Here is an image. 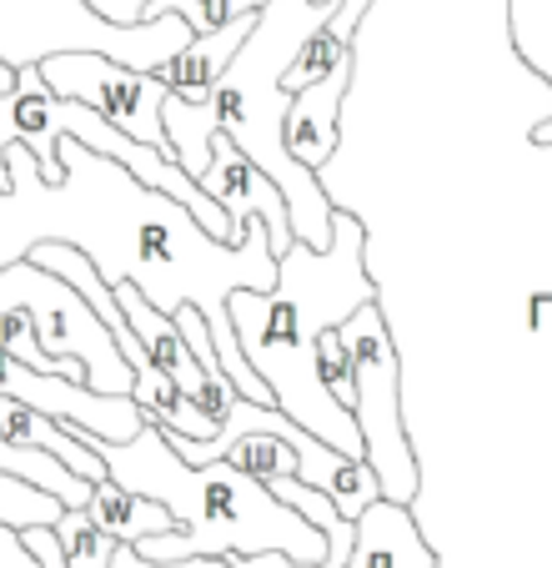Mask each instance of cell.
Here are the masks:
<instances>
[{
    "instance_id": "cell-1",
    "label": "cell",
    "mask_w": 552,
    "mask_h": 568,
    "mask_svg": "<svg viewBox=\"0 0 552 568\" xmlns=\"http://www.w3.org/2000/svg\"><path fill=\"white\" fill-rule=\"evenodd\" d=\"M61 182H41L35 156L25 146H6V186H0V272L25 262L35 247H71L81 252L101 282L141 287L156 312L176 317L196 307L216 343L222 373L236 393L276 408L272 387L252 373L232 327V292H276V257L262 222H246L236 247L202 232L192 212L171 196L141 186L126 166L96 156L61 136Z\"/></svg>"
},
{
    "instance_id": "cell-2",
    "label": "cell",
    "mask_w": 552,
    "mask_h": 568,
    "mask_svg": "<svg viewBox=\"0 0 552 568\" xmlns=\"http://www.w3.org/2000/svg\"><path fill=\"white\" fill-rule=\"evenodd\" d=\"M361 252H367V226L357 222V212L337 206L327 252H311L297 242L276 262V292H232L226 302L236 343H242L252 373L272 387L276 413H287L301 433H311L351 463H367V448H361L351 413L337 408L321 387L317 337L341 327L367 302H377Z\"/></svg>"
},
{
    "instance_id": "cell-3",
    "label": "cell",
    "mask_w": 552,
    "mask_h": 568,
    "mask_svg": "<svg viewBox=\"0 0 552 568\" xmlns=\"http://www.w3.org/2000/svg\"><path fill=\"white\" fill-rule=\"evenodd\" d=\"M91 438V433H85ZM91 448L101 453L111 483L131 488V494L151 498L171 514V534L146 538L136 548L151 564H186V558H266L282 554L292 564L317 568L327 558V538L321 528H311L301 514H292L287 504H276L256 478H246L232 463H206L192 468L171 453V443L161 438V428H141L136 443H101L91 438Z\"/></svg>"
},
{
    "instance_id": "cell-4",
    "label": "cell",
    "mask_w": 552,
    "mask_h": 568,
    "mask_svg": "<svg viewBox=\"0 0 552 568\" xmlns=\"http://www.w3.org/2000/svg\"><path fill=\"white\" fill-rule=\"evenodd\" d=\"M341 6V0H337ZM337 6H311V0H272L256 11V31L246 36V45L236 51V61L226 65V75L212 91V121L216 136H226L256 172L282 192L292 216V236L311 252L331 247V216H337V202L327 196L317 172L297 166L282 141V126H287V87L282 75L287 65L301 55V45L331 21Z\"/></svg>"
},
{
    "instance_id": "cell-5",
    "label": "cell",
    "mask_w": 552,
    "mask_h": 568,
    "mask_svg": "<svg viewBox=\"0 0 552 568\" xmlns=\"http://www.w3.org/2000/svg\"><path fill=\"white\" fill-rule=\"evenodd\" d=\"M0 353L35 373L71 377L101 397H131L136 387V373L106 333V322L85 307L71 282L41 272L35 262L0 272Z\"/></svg>"
},
{
    "instance_id": "cell-6",
    "label": "cell",
    "mask_w": 552,
    "mask_h": 568,
    "mask_svg": "<svg viewBox=\"0 0 552 568\" xmlns=\"http://www.w3.org/2000/svg\"><path fill=\"white\" fill-rule=\"evenodd\" d=\"M196 41V31L181 16L141 26L101 21L85 0H0V61L11 71L41 65L45 55H111L131 71L156 75L171 55H181Z\"/></svg>"
},
{
    "instance_id": "cell-7",
    "label": "cell",
    "mask_w": 552,
    "mask_h": 568,
    "mask_svg": "<svg viewBox=\"0 0 552 568\" xmlns=\"http://www.w3.org/2000/svg\"><path fill=\"white\" fill-rule=\"evenodd\" d=\"M341 347L351 363V423L361 433L367 448V468L377 473L387 504L412 508L417 498V453L407 443V423H402V363H397V343L387 327L382 307L367 302L361 312H351L337 327Z\"/></svg>"
},
{
    "instance_id": "cell-8",
    "label": "cell",
    "mask_w": 552,
    "mask_h": 568,
    "mask_svg": "<svg viewBox=\"0 0 552 568\" xmlns=\"http://www.w3.org/2000/svg\"><path fill=\"white\" fill-rule=\"evenodd\" d=\"M41 81L51 97L61 101H81V106L101 111L121 136L141 141V146H166V126H161V106H166V87L146 71H131V65L111 61V55H45L41 61Z\"/></svg>"
},
{
    "instance_id": "cell-9",
    "label": "cell",
    "mask_w": 552,
    "mask_h": 568,
    "mask_svg": "<svg viewBox=\"0 0 552 568\" xmlns=\"http://www.w3.org/2000/svg\"><path fill=\"white\" fill-rule=\"evenodd\" d=\"M0 397H11L51 423H65L75 433H91L101 443H136L146 428V413L131 397H101L71 377L35 373V367L16 363L11 353H0Z\"/></svg>"
},
{
    "instance_id": "cell-10",
    "label": "cell",
    "mask_w": 552,
    "mask_h": 568,
    "mask_svg": "<svg viewBox=\"0 0 552 568\" xmlns=\"http://www.w3.org/2000/svg\"><path fill=\"white\" fill-rule=\"evenodd\" d=\"M196 186H202V192L226 212V222H232V247L246 236V222H262V226H266V242H272V257H276V262H282L292 247H297L282 192H276V186L266 182V176L256 172L252 161H246L226 136H216L212 166H206V176H202Z\"/></svg>"
},
{
    "instance_id": "cell-11",
    "label": "cell",
    "mask_w": 552,
    "mask_h": 568,
    "mask_svg": "<svg viewBox=\"0 0 552 568\" xmlns=\"http://www.w3.org/2000/svg\"><path fill=\"white\" fill-rule=\"evenodd\" d=\"M351 81H357V65H341V71L327 75V81L297 91V97H292V106H287L282 141H287L292 161H297V166H307V172H317V176H321V166L331 161V151H337L341 106H347V97H351Z\"/></svg>"
},
{
    "instance_id": "cell-12",
    "label": "cell",
    "mask_w": 552,
    "mask_h": 568,
    "mask_svg": "<svg viewBox=\"0 0 552 568\" xmlns=\"http://www.w3.org/2000/svg\"><path fill=\"white\" fill-rule=\"evenodd\" d=\"M256 31V16H236V21L216 26V31L196 36L181 55H171L166 65L156 71V81L166 87V97L192 101V106H206L216 91V81L226 75V65L236 61V51L246 45V36Z\"/></svg>"
},
{
    "instance_id": "cell-13",
    "label": "cell",
    "mask_w": 552,
    "mask_h": 568,
    "mask_svg": "<svg viewBox=\"0 0 552 568\" xmlns=\"http://www.w3.org/2000/svg\"><path fill=\"white\" fill-rule=\"evenodd\" d=\"M351 568H437V548L422 538L412 508L377 498V504L357 518Z\"/></svg>"
},
{
    "instance_id": "cell-14",
    "label": "cell",
    "mask_w": 552,
    "mask_h": 568,
    "mask_svg": "<svg viewBox=\"0 0 552 568\" xmlns=\"http://www.w3.org/2000/svg\"><path fill=\"white\" fill-rule=\"evenodd\" d=\"M116 302H121V312H126L131 333H136L141 347L151 353V363H156L161 373L181 387V397H186V403H196V397H202V367H196L192 347L181 343L176 322H171L166 312L151 307V302L141 297V287H131V282H121V287H116Z\"/></svg>"
},
{
    "instance_id": "cell-15",
    "label": "cell",
    "mask_w": 552,
    "mask_h": 568,
    "mask_svg": "<svg viewBox=\"0 0 552 568\" xmlns=\"http://www.w3.org/2000/svg\"><path fill=\"white\" fill-rule=\"evenodd\" d=\"M85 514H91V524H96L106 538L131 544V548H141L146 538H161V534H171V528H176L161 504L131 494V488H121V483H111V478L96 483V494H91Z\"/></svg>"
},
{
    "instance_id": "cell-16",
    "label": "cell",
    "mask_w": 552,
    "mask_h": 568,
    "mask_svg": "<svg viewBox=\"0 0 552 568\" xmlns=\"http://www.w3.org/2000/svg\"><path fill=\"white\" fill-rule=\"evenodd\" d=\"M0 473L31 483V488H41V494H51V498H61V508H85L91 494H96L91 483H81L71 468H61L45 448H25V443H16L6 428H0Z\"/></svg>"
},
{
    "instance_id": "cell-17",
    "label": "cell",
    "mask_w": 552,
    "mask_h": 568,
    "mask_svg": "<svg viewBox=\"0 0 552 568\" xmlns=\"http://www.w3.org/2000/svg\"><path fill=\"white\" fill-rule=\"evenodd\" d=\"M161 126H166V146H171V156H176V166L192 176V182H202L206 166H212V146H216L212 106H192V101L166 97Z\"/></svg>"
},
{
    "instance_id": "cell-18",
    "label": "cell",
    "mask_w": 552,
    "mask_h": 568,
    "mask_svg": "<svg viewBox=\"0 0 552 568\" xmlns=\"http://www.w3.org/2000/svg\"><path fill=\"white\" fill-rule=\"evenodd\" d=\"M226 463H232V468H242L246 478H256L262 488L272 478H297V473H301L297 448H292V443H282V438H272V433H252V438H242L232 453H226Z\"/></svg>"
},
{
    "instance_id": "cell-19",
    "label": "cell",
    "mask_w": 552,
    "mask_h": 568,
    "mask_svg": "<svg viewBox=\"0 0 552 568\" xmlns=\"http://www.w3.org/2000/svg\"><path fill=\"white\" fill-rule=\"evenodd\" d=\"M512 51L552 75V0H512Z\"/></svg>"
},
{
    "instance_id": "cell-20",
    "label": "cell",
    "mask_w": 552,
    "mask_h": 568,
    "mask_svg": "<svg viewBox=\"0 0 552 568\" xmlns=\"http://www.w3.org/2000/svg\"><path fill=\"white\" fill-rule=\"evenodd\" d=\"M55 538H61L71 568H111V558H116V538L101 534L85 508H65L61 524H55Z\"/></svg>"
},
{
    "instance_id": "cell-21",
    "label": "cell",
    "mask_w": 552,
    "mask_h": 568,
    "mask_svg": "<svg viewBox=\"0 0 552 568\" xmlns=\"http://www.w3.org/2000/svg\"><path fill=\"white\" fill-rule=\"evenodd\" d=\"M0 568H35L31 554H25V544H21V534L6 528V524H0ZM232 568H307V564H292V558H282V554H266V558H236Z\"/></svg>"
},
{
    "instance_id": "cell-22",
    "label": "cell",
    "mask_w": 552,
    "mask_h": 568,
    "mask_svg": "<svg viewBox=\"0 0 552 568\" xmlns=\"http://www.w3.org/2000/svg\"><path fill=\"white\" fill-rule=\"evenodd\" d=\"M21 544H25V554H31L35 568H71V564H65L61 538H55V528H25Z\"/></svg>"
},
{
    "instance_id": "cell-23",
    "label": "cell",
    "mask_w": 552,
    "mask_h": 568,
    "mask_svg": "<svg viewBox=\"0 0 552 568\" xmlns=\"http://www.w3.org/2000/svg\"><path fill=\"white\" fill-rule=\"evenodd\" d=\"M236 558H186V564H151V558H141L131 544H116V558H111V568H232Z\"/></svg>"
},
{
    "instance_id": "cell-24",
    "label": "cell",
    "mask_w": 552,
    "mask_h": 568,
    "mask_svg": "<svg viewBox=\"0 0 552 568\" xmlns=\"http://www.w3.org/2000/svg\"><path fill=\"white\" fill-rule=\"evenodd\" d=\"M85 6H91L101 21H111V26H141L146 21L151 0H85Z\"/></svg>"
},
{
    "instance_id": "cell-25",
    "label": "cell",
    "mask_w": 552,
    "mask_h": 568,
    "mask_svg": "<svg viewBox=\"0 0 552 568\" xmlns=\"http://www.w3.org/2000/svg\"><path fill=\"white\" fill-rule=\"evenodd\" d=\"M16 81H21V71H11V65L0 61V97H11V91H16Z\"/></svg>"
},
{
    "instance_id": "cell-26",
    "label": "cell",
    "mask_w": 552,
    "mask_h": 568,
    "mask_svg": "<svg viewBox=\"0 0 552 568\" xmlns=\"http://www.w3.org/2000/svg\"><path fill=\"white\" fill-rule=\"evenodd\" d=\"M311 6H337V0H311Z\"/></svg>"
}]
</instances>
